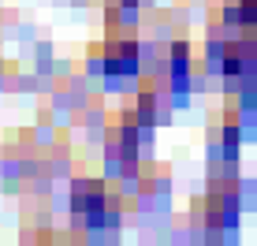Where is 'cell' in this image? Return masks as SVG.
I'll return each instance as SVG.
<instances>
[{
  "label": "cell",
  "instance_id": "2",
  "mask_svg": "<svg viewBox=\"0 0 257 246\" xmlns=\"http://www.w3.org/2000/svg\"><path fill=\"white\" fill-rule=\"evenodd\" d=\"M101 64H104L108 75H131L138 67V45L131 38H112L108 45H104Z\"/></svg>",
  "mask_w": 257,
  "mask_h": 246
},
{
  "label": "cell",
  "instance_id": "3",
  "mask_svg": "<svg viewBox=\"0 0 257 246\" xmlns=\"http://www.w3.org/2000/svg\"><path fill=\"white\" fill-rule=\"evenodd\" d=\"M253 67V49L250 41H224L220 49V71L224 75H242Z\"/></svg>",
  "mask_w": 257,
  "mask_h": 246
},
{
  "label": "cell",
  "instance_id": "4",
  "mask_svg": "<svg viewBox=\"0 0 257 246\" xmlns=\"http://www.w3.org/2000/svg\"><path fill=\"white\" fill-rule=\"evenodd\" d=\"M224 19L231 26H242V30H257V0H227Z\"/></svg>",
  "mask_w": 257,
  "mask_h": 246
},
{
  "label": "cell",
  "instance_id": "1",
  "mask_svg": "<svg viewBox=\"0 0 257 246\" xmlns=\"http://www.w3.org/2000/svg\"><path fill=\"white\" fill-rule=\"evenodd\" d=\"M71 209H75V216L86 227H101V224L116 220V213H112L116 205H112L108 190H104L101 183H93V179L75 183V190H71Z\"/></svg>",
  "mask_w": 257,
  "mask_h": 246
}]
</instances>
